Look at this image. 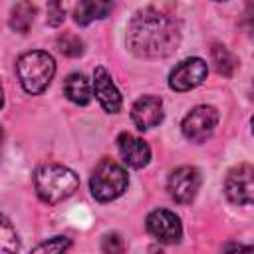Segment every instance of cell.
<instances>
[{
    "label": "cell",
    "mask_w": 254,
    "mask_h": 254,
    "mask_svg": "<svg viewBox=\"0 0 254 254\" xmlns=\"http://www.w3.org/2000/svg\"><path fill=\"white\" fill-rule=\"evenodd\" d=\"M181 42L179 22L155 8L137 12L127 26V46L139 58H165Z\"/></svg>",
    "instance_id": "cell-1"
},
{
    "label": "cell",
    "mask_w": 254,
    "mask_h": 254,
    "mask_svg": "<svg viewBox=\"0 0 254 254\" xmlns=\"http://www.w3.org/2000/svg\"><path fill=\"white\" fill-rule=\"evenodd\" d=\"M79 187V179L73 171L62 165H44L36 171V190L38 196L48 202L56 204L69 194H73Z\"/></svg>",
    "instance_id": "cell-2"
},
{
    "label": "cell",
    "mask_w": 254,
    "mask_h": 254,
    "mask_svg": "<svg viewBox=\"0 0 254 254\" xmlns=\"http://www.w3.org/2000/svg\"><path fill=\"white\" fill-rule=\"evenodd\" d=\"M16 71H18L22 87L30 95H38L50 85L56 73V62L48 52L34 50V52H26L24 56H20L16 64Z\"/></svg>",
    "instance_id": "cell-3"
},
{
    "label": "cell",
    "mask_w": 254,
    "mask_h": 254,
    "mask_svg": "<svg viewBox=\"0 0 254 254\" xmlns=\"http://www.w3.org/2000/svg\"><path fill=\"white\" fill-rule=\"evenodd\" d=\"M127 183L129 179H127L125 169L111 159H103L99 161V165L95 167L89 179V189L97 200L107 202V200L121 196L127 189Z\"/></svg>",
    "instance_id": "cell-4"
},
{
    "label": "cell",
    "mask_w": 254,
    "mask_h": 254,
    "mask_svg": "<svg viewBox=\"0 0 254 254\" xmlns=\"http://www.w3.org/2000/svg\"><path fill=\"white\" fill-rule=\"evenodd\" d=\"M224 192L234 204H254V165L234 167L224 181Z\"/></svg>",
    "instance_id": "cell-5"
},
{
    "label": "cell",
    "mask_w": 254,
    "mask_h": 254,
    "mask_svg": "<svg viewBox=\"0 0 254 254\" xmlns=\"http://www.w3.org/2000/svg\"><path fill=\"white\" fill-rule=\"evenodd\" d=\"M218 123V111L210 105H198L183 119V133L192 143L206 141Z\"/></svg>",
    "instance_id": "cell-6"
},
{
    "label": "cell",
    "mask_w": 254,
    "mask_h": 254,
    "mask_svg": "<svg viewBox=\"0 0 254 254\" xmlns=\"http://www.w3.org/2000/svg\"><path fill=\"white\" fill-rule=\"evenodd\" d=\"M200 173L198 169L194 167H179L171 173L169 177V183H167V189H169V194L181 202V204H189L194 200L198 189H200Z\"/></svg>",
    "instance_id": "cell-7"
},
{
    "label": "cell",
    "mask_w": 254,
    "mask_h": 254,
    "mask_svg": "<svg viewBox=\"0 0 254 254\" xmlns=\"http://www.w3.org/2000/svg\"><path fill=\"white\" fill-rule=\"evenodd\" d=\"M206 62L200 58H187L169 75V85L175 91H189L206 79Z\"/></svg>",
    "instance_id": "cell-8"
},
{
    "label": "cell",
    "mask_w": 254,
    "mask_h": 254,
    "mask_svg": "<svg viewBox=\"0 0 254 254\" xmlns=\"http://www.w3.org/2000/svg\"><path fill=\"white\" fill-rule=\"evenodd\" d=\"M147 230L159 242L165 244H177L183 236V226L179 216L165 208H157L147 216Z\"/></svg>",
    "instance_id": "cell-9"
},
{
    "label": "cell",
    "mask_w": 254,
    "mask_h": 254,
    "mask_svg": "<svg viewBox=\"0 0 254 254\" xmlns=\"http://www.w3.org/2000/svg\"><path fill=\"white\" fill-rule=\"evenodd\" d=\"M131 119L139 131L157 127L163 121V101L155 95H143L131 109Z\"/></svg>",
    "instance_id": "cell-10"
},
{
    "label": "cell",
    "mask_w": 254,
    "mask_h": 254,
    "mask_svg": "<svg viewBox=\"0 0 254 254\" xmlns=\"http://www.w3.org/2000/svg\"><path fill=\"white\" fill-rule=\"evenodd\" d=\"M93 91L97 101L107 113H117L121 109V93L117 91L111 75L105 67H95L93 71Z\"/></svg>",
    "instance_id": "cell-11"
},
{
    "label": "cell",
    "mask_w": 254,
    "mask_h": 254,
    "mask_svg": "<svg viewBox=\"0 0 254 254\" xmlns=\"http://www.w3.org/2000/svg\"><path fill=\"white\" fill-rule=\"evenodd\" d=\"M117 149L123 157V161L133 167V169H141L149 163L151 159V149L143 139L133 137L131 133H121L117 137Z\"/></svg>",
    "instance_id": "cell-12"
},
{
    "label": "cell",
    "mask_w": 254,
    "mask_h": 254,
    "mask_svg": "<svg viewBox=\"0 0 254 254\" xmlns=\"http://www.w3.org/2000/svg\"><path fill=\"white\" fill-rule=\"evenodd\" d=\"M113 10V0H79L73 10V20L79 26H87L93 20L107 18Z\"/></svg>",
    "instance_id": "cell-13"
},
{
    "label": "cell",
    "mask_w": 254,
    "mask_h": 254,
    "mask_svg": "<svg viewBox=\"0 0 254 254\" xmlns=\"http://www.w3.org/2000/svg\"><path fill=\"white\" fill-rule=\"evenodd\" d=\"M64 93L75 105H87L91 101V87L83 73H71L64 81Z\"/></svg>",
    "instance_id": "cell-14"
},
{
    "label": "cell",
    "mask_w": 254,
    "mask_h": 254,
    "mask_svg": "<svg viewBox=\"0 0 254 254\" xmlns=\"http://www.w3.org/2000/svg\"><path fill=\"white\" fill-rule=\"evenodd\" d=\"M34 16H36V8L30 0H20L14 8H12V14H10V28L20 32V34H26L34 22Z\"/></svg>",
    "instance_id": "cell-15"
},
{
    "label": "cell",
    "mask_w": 254,
    "mask_h": 254,
    "mask_svg": "<svg viewBox=\"0 0 254 254\" xmlns=\"http://www.w3.org/2000/svg\"><path fill=\"white\" fill-rule=\"evenodd\" d=\"M210 56H212V64H214V69L218 75L222 77H230L236 67H238V58L224 46L220 44H214L212 50H210Z\"/></svg>",
    "instance_id": "cell-16"
},
{
    "label": "cell",
    "mask_w": 254,
    "mask_h": 254,
    "mask_svg": "<svg viewBox=\"0 0 254 254\" xmlns=\"http://www.w3.org/2000/svg\"><path fill=\"white\" fill-rule=\"evenodd\" d=\"M58 50L64 54V56H69V58H77L83 54V42L79 36L71 34V32H64L62 36H58Z\"/></svg>",
    "instance_id": "cell-17"
},
{
    "label": "cell",
    "mask_w": 254,
    "mask_h": 254,
    "mask_svg": "<svg viewBox=\"0 0 254 254\" xmlns=\"http://www.w3.org/2000/svg\"><path fill=\"white\" fill-rule=\"evenodd\" d=\"M18 236L6 216H2V230H0V248L2 252H16L18 250Z\"/></svg>",
    "instance_id": "cell-18"
},
{
    "label": "cell",
    "mask_w": 254,
    "mask_h": 254,
    "mask_svg": "<svg viewBox=\"0 0 254 254\" xmlns=\"http://www.w3.org/2000/svg\"><path fill=\"white\" fill-rule=\"evenodd\" d=\"M69 246H71V240H69V238H65V236H54V238H50V240L38 244V246L34 248V252H48V254H54V252H64V250H67Z\"/></svg>",
    "instance_id": "cell-19"
},
{
    "label": "cell",
    "mask_w": 254,
    "mask_h": 254,
    "mask_svg": "<svg viewBox=\"0 0 254 254\" xmlns=\"http://www.w3.org/2000/svg\"><path fill=\"white\" fill-rule=\"evenodd\" d=\"M46 22L52 26V28H58L64 18H65V12L62 8V0H48V6H46Z\"/></svg>",
    "instance_id": "cell-20"
},
{
    "label": "cell",
    "mask_w": 254,
    "mask_h": 254,
    "mask_svg": "<svg viewBox=\"0 0 254 254\" xmlns=\"http://www.w3.org/2000/svg\"><path fill=\"white\" fill-rule=\"evenodd\" d=\"M103 250L105 252H121L123 250V242L117 234H107L103 238Z\"/></svg>",
    "instance_id": "cell-21"
},
{
    "label": "cell",
    "mask_w": 254,
    "mask_h": 254,
    "mask_svg": "<svg viewBox=\"0 0 254 254\" xmlns=\"http://www.w3.org/2000/svg\"><path fill=\"white\" fill-rule=\"evenodd\" d=\"M226 250H248V252H252V250H254V246H242V244H232V246H226Z\"/></svg>",
    "instance_id": "cell-22"
},
{
    "label": "cell",
    "mask_w": 254,
    "mask_h": 254,
    "mask_svg": "<svg viewBox=\"0 0 254 254\" xmlns=\"http://www.w3.org/2000/svg\"><path fill=\"white\" fill-rule=\"evenodd\" d=\"M250 123H252V133H254V117H252V121H250Z\"/></svg>",
    "instance_id": "cell-23"
},
{
    "label": "cell",
    "mask_w": 254,
    "mask_h": 254,
    "mask_svg": "<svg viewBox=\"0 0 254 254\" xmlns=\"http://www.w3.org/2000/svg\"><path fill=\"white\" fill-rule=\"evenodd\" d=\"M252 97H254V83H252Z\"/></svg>",
    "instance_id": "cell-24"
},
{
    "label": "cell",
    "mask_w": 254,
    "mask_h": 254,
    "mask_svg": "<svg viewBox=\"0 0 254 254\" xmlns=\"http://www.w3.org/2000/svg\"><path fill=\"white\" fill-rule=\"evenodd\" d=\"M218 2H224V0H218Z\"/></svg>",
    "instance_id": "cell-25"
}]
</instances>
